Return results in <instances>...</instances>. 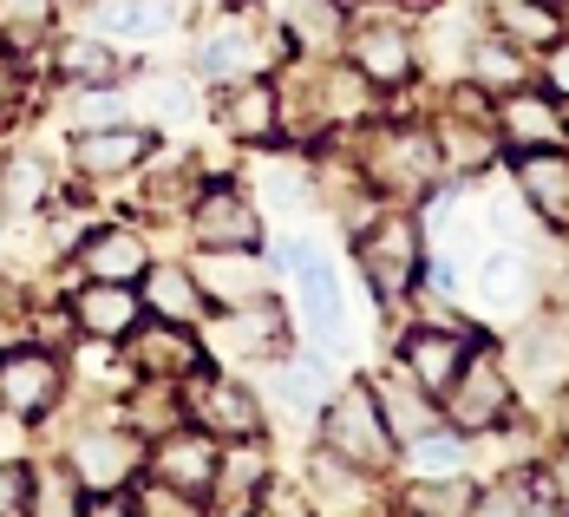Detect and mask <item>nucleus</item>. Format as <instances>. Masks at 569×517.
Here are the masks:
<instances>
[{"label": "nucleus", "instance_id": "58836bf2", "mask_svg": "<svg viewBox=\"0 0 569 517\" xmlns=\"http://www.w3.org/2000/svg\"><path fill=\"white\" fill-rule=\"evenodd\" d=\"M412 465H419V478H458L465 446H458V439H419V446H412Z\"/></svg>", "mask_w": 569, "mask_h": 517}, {"label": "nucleus", "instance_id": "9d476101", "mask_svg": "<svg viewBox=\"0 0 569 517\" xmlns=\"http://www.w3.org/2000/svg\"><path fill=\"white\" fill-rule=\"evenodd\" d=\"M432 171H439V145L426 131H380L367 145V177L387 190H426Z\"/></svg>", "mask_w": 569, "mask_h": 517}, {"label": "nucleus", "instance_id": "a19ab883", "mask_svg": "<svg viewBox=\"0 0 569 517\" xmlns=\"http://www.w3.org/2000/svg\"><path fill=\"white\" fill-rule=\"evenodd\" d=\"M131 511H144V517H190L197 505H190V491H177V485H144Z\"/></svg>", "mask_w": 569, "mask_h": 517}, {"label": "nucleus", "instance_id": "864d4df0", "mask_svg": "<svg viewBox=\"0 0 569 517\" xmlns=\"http://www.w3.org/2000/svg\"><path fill=\"white\" fill-rule=\"evenodd\" d=\"M335 7H360V0H335Z\"/></svg>", "mask_w": 569, "mask_h": 517}, {"label": "nucleus", "instance_id": "c85d7f7f", "mask_svg": "<svg viewBox=\"0 0 569 517\" xmlns=\"http://www.w3.org/2000/svg\"><path fill=\"white\" fill-rule=\"evenodd\" d=\"M478 288H485V301H491V308H523V295H530V269H523V256H511V249L485 256Z\"/></svg>", "mask_w": 569, "mask_h": 517}, {"label": "nucleus", "instance_id": "b1692460", "mask_svg": "<svg viewBox=\"0 0 569 517\" xmlns=\"http://www.w3.org/2000/svg\"><path fill=\"white\" fill-rule=\"evenodd\" d=\"M138 282H144V301H151L164 321H197V315H203V288H197V276H190V269H177V262L144 269Z\"/></svg>", "mask_w": 569, "mask_h": 517}, {"label": "nucleus", "instance_id": "e433bc0d", "mask_svg": "<svg viewBox=\"0 0 569 517\" xmlns=\"http://www.w3.org/2000/svg\"><path fill=\"white\" fill-rule=\"evenodd\" d=\"M412 511H478V491H465L458 478H426V485H412Z\"/></svg>", "mask_w": 569, "mask_h": 517}, {"label": "nucleus", "instance_id": "39448f33", "mask_svg": "<svg viewBox=\"0 0 569 517\" xmlns=\"http://www.w3.org/2000/svg\"><path fill=\"white\" fill-rule=\"evenodd\" d=\"M360 269H367V282L380 288V301H399L412 276H419V230L412 223H373V230H360Z\"/></svg>", "mask_w": 569, "mask_h": 517}, {"label": "nucleus", "instance_id": "a211bd4d", "mask_svg": "<svg viewBox=\"0 0 569 517\" xmlns=\"http://www.w3.org/2000/svg\"><path fill=\"white\" fill-rule=\"evenodd\" d=\"M353 66L367 72V86H406V72H412V40H406V27L367 20V27L353 33Z\"/></svg>", "mask_w": 569, "mask_h": 517}, {"label": "nucleus", "instance_id": "393cba45", "mask_svg": "<svg viewBox=\"0 0 569 517\" xmlns=\"http://www.w3.org/2000/svg\"><path fill=\"white\" fill-rule=\"evenodd\" d=\"M92 20L106 33H118V40H158L171 27L164 0H92Z\"/></svg>", "mask_w": 569, "mask_h": 517}, {"label": "nucleus", "instance_id": "f03ea898", "mask_svg": "<svg viewBox=\"0 0 569 517\" xmlns=\"http://www.w3.org/2000/svg\"><path fill=\"white\" fill-rule=\"evenodd\" d=\"M66 400V367H59L53 347L13 341L0 354V412L13 419H47Z\"/></svg>", "mask_w": 569, "mask_h": 517}, {"label": "nucleus", "instance_id": "a18cd8bd", "mask_svg": "<svg viewBox=\"0 0 569 517\" xmlns=\"http://www.w3.org/2000/svg\"><path fill=\"white\" fill-rule=\"evenodd\" d=\"M262 183H269V197H276V203H282V210H295V203H301V197H308V190H301V183H308V177L295 171V165H269V171H262Z\"/></svg>", "mask_w": 569, "mask_h": 517}, {"label": "nucleus", "instance_id": "49530a36", "mask_svg": "<svg viewBox=\"0 0 569 517\" xmlns=\"http://www.w3.org/2000/svg\"><path fill=\"white\" fill-rule=\"evenodd\" d=\"M543 79H550V92H557V99H569V47H550V59H543Z\"/></svg>", "mask_w": 569, "mask_h": 517}, {"label": "nucleus", "instance_id": "2eb2a0df", "mask_svg": "<svg viewBox=\"0 0 569 517\" xmlns=\"http://www.w3.org/2000/svg\"><path fill=\"white\" fill-rule=\"evenodd\" d=\"M276 118H282V106H276V92L262 79H229V86H217V125H223L236 145L269 138Z\"/></svg>", "mask_w": 569, "mask_h": 517}, {"label": "nucleus", "instance_id": "37998d69", "mask_svg": "<svg viewBox=\"0 0 569 517\" xmlns=\"http://www.w3.org/2000/svg\"><path fill=\"white\" fill-rule=\"evenodd\" d=\"M27 491H33V471L27 465H0V517L27 511Z\"/></svg>", "mask_w": 569, "mask_h": 517}, {"label": "nucleus", "instance_id": "c03bdc74", "mask_svg": "<svg viewBox=\"0 0 569 517\" xmlns=\"http://www.w3.org/2000/svg\"><path fill=\"white\" fill-rule=\"evenodd\" d=\"M118 112H124V106H118L112 86H86V99H79V131H86V125H112Z\"/></svg>", "mask_w": 569, "mask_h": 517}, {"label": "nucleus", "instance_id": "5fc2aeb1", "mask_svg": "<svg viewBox=\"0 0 569 517\" xmlns=\"http://www.w3.org/2000/svg\"><path fill=\"white\" fill-rule=\"evenodd\" d=\"M563 433H569V406H563Z\"/></svg>", "mask_w": 569, "mask_h": 517}, {"label": "nucleus", "instance_id": "ddd939ff", "mask_svg": "<svg viewBox=\"0 0 569 517\" xmlns=\"http://www.w3.org/2000/svg\"><path fill=\"white\" fill-rule=\"evenodd\" d=\"M190 276H197L203 295H217L223 308H242V301H262V295H269V288H262V262H256V249H203Z\"/></svg>", "mask_w": 569, "mask_h": 517}, {"label": "nucleus", "instance_id": "72a5a7b5", "mask_svg": "<svg viewBox=\"0 0 569 517\" xmlns=\"http://www.w3.org/2000/svg\"><path fill=\"white\" fill-rule=\"evenodd\" d=\"M47 165L40 158H13L7 171H0V197H7V210H40L47 203Z\"/></svg>", "mask_w": 569, "mask_h": 517}, {"label": "nucleus", "instance_id": "6e6d98bb", "mask_svg": "<svg viewBox=\"0 0 569 517\" xmlns=\"http://www.w3.org/2000/svg\"><path fill=\"white\" fill-rule=\"evenodd\" d=\"M0 217H7V197H0Z\"/></svg>", "mask_w": 569, "mask_h": 517}, {"label": "nucleus", "instance_id": "4be33fe9", "mask_svg": "<svg viewBox=\"0 0 569 517\" xmlns=\"http://www.w3.org/2000/svg\"><path fill=\"white\" fill-rule=\"evenodd\" d=\"M53 72L66 79V86H79V92H86V86H112L118 53H112L106 33H99V40H92V33H66V40L53 47Z\"/></svg>", "mask_w": 569, "mask_h": 517}, {"label": "nucleus", "instance_id": "9b49d317", "mask_svg": "<svg viewBox=\"0 0 569 517\" xmlns=\"http://www.w3.org/2000/svg\"><path fill=\"white\" fill-rule=\"evenodd\" d=\"M217 439L203 433V426H171L164 439H158V453H151V465H158V485H177V491H210V478H217Z\"/></svg>", "mask_w": 569, "mask_h": 517}, {"label": "nucleus", "instance_id": "7c9ffc66", "mask_svg": "<svg viewBox=\"0 0 569 517\" xmlns=\"http://www.w3.org/2000/svg\"><path fill=\"white\" fill-rule=\"evenodd\" d=\"M498 27L517 47H550L557 40V13L543 0H498Z\"/></svg>", "mask_w": 569, "mask_h": 517}, {"label": "nucleus", "instance_id": "09e8293b", "mask_svg": "<svg viewBox=\"0 0 569 517\" xmlns=\"http://www.w3.org/2000/svg\"><path fill=\"white\" fill-rule=\"evenodd\" d=\"M13 315H20V288L0 276V321H13Z\"/></svg>", "mask_w": 569, "mask_h": 517}, {"label": "nucleus", "instance_id": "4c0bfd02", "mask_svg": "<svg viewBox=\"0 0 569 517\" xmlns=\"http://www.w3.org/2000/svg\"><path fill=\"white\" fill-rule=\"evenodd\" d=\"M131 400V419L144 426V433H171L177 419H183V400H171L164 387H138V394H124Z\"/></svg>", "mask_w": 569, "mask_h": 517}, {"label": "nucleus", "instance_id": "c756f323", "mask_svg": "<svg viewBox=\"0 0 569 517\" xmlns=\"http://www.w3.org/2000/svg\"><path fill=\"white\" fill-rule=\"evenodd\" d=\"M360 478H367L360 465L321 459V471H315V491H321V498H315V505H321V511H367L373 498H367V485H360Z\"/></svg>", "mask_w": 569, "mask_h": 517}, {"label": "nucleus", "instance_id": "cd10ccee", "mask_svg": "<svg viewBox=\"0 0 569 517\" xmlns=\"http://www.w3.org/2000/svg\"><path fill=\"white\" fill-rule=\"evenodd\" d=\"M295 288H301V308L321 321V335H341V288H335V276L321 262L295 256Z\"/></svg>", "mask_w": 569, "mask_h": 517}, {"label": "nucleus", "instance_id": "412c9836", "mask_svg": "<svg viewBox=\"0 0 569 517\" xmlns=\"http://www.w3.org/2000/svg\"><path fill=\"white\" fill-rule=\"evenodd\" d=\"M59 27V0H0V53L27 59L53 40Z\"/></svg>", "mask_w": 569, "mask_h": 517}, {"label": "nucleus", "instance_id": "f257e3e1", "mask_svg": "<svg viewBox=\"0 0 569 517\" xmlns=\"http://www.w3.org/2000/svg\"><path fill=\"white\" fill-rule=\"evenodd\" d=\"M321 446H328V459L373 471V465L393 459V426H387V412H380L373 394H341L321 412Z\"/></svg>", "mask_w": 569, "mask_h": 517}, {"label": "nucleus", "instance_id": "dca6fc26", "mask_svg": "<svg viewBox=\"0 0 569 517\" xmlns=\"http://www.w3.org/2000/svg\"><path fill=\"white\" fill-rule=\"evenodd\" d=\"M124 347H131L138 380H177V374H190V367H197V354H203V347L183 335V321H164V328H131Z\"/></svg>", "mask_w": 569, "mask_h": 517}, {"label": "nucleus", "instance_id": "4468645a", "mask_svg": "<svg viewBox=\"0 0 569 517\" xmlns=\"http://www.w3.org/2000/svg\"><path fill=\"white\" fill-rule=\"evenodd\" d=\"M262 66V40L242 27V20H217L203 40H197V79L229 86V79H249Z\"/></svg>", "mask_w": 569, "mask_h": 517}, {"label": "nucleus", "instance_id": "473e14b6", "mask_svg": "<svg viewBox=\"0 0 569 517\" xmlns=\"http://www.w3.org/2000/svg\"><path fill=\"white\" fill-rule=\"evenodd\" d=\"M276 394H282V406H295V412L328 406V374H321V360H295V367H282V374H276Z\"/></svg>", "mask_w": 569, "mask_h": 517}, {"label": "nucleus", "instance_id": "bb28decb", "mask_svg": "<svg viewBox=\"0 0 569 517\" xmlns=\"http://www.w3.org/2000/svg\"><path fill=\"white\" fill-rule=\"evenodd\" d=\"M256 478H262V446H249V439H236V453H217V478H210V491L223 498L229 511H242L249 498H262L256 491Z\"/></svg>", "mask_w": 569, "mask_h": 517}, {"label": "nucleus", "instance_id": "603ef678", "mask_svg": "<svg viewBox=\"0 0 569 517\" xmlns=\"http://www.w3.org/2000/svg\"><path fill=\"white\" fill-rule=\"evenodd\" d=\"M399 7H432V0H399Z\"/></svg>", "mask_w": 569, "mask_h": 517}, {"label": "nucleus", "instance_id": "5701e85b", "mask_svg": "<svg viewBox=\"0 0 569 517\" xmlns=\"http://www.w3.org/2000/svg\"><path fill=\"white\" fill-rule=\"evenodd\" d=\"M498 125H505V138L523 145V151H537V145H557L563 138V118L550 99H537V92H505V106H498Z\"/></svg>", "mask_w": 569, "mask_h": 517}, {"label": "nucleus", "instance_id": "3c124183", "mask_svg": "<svg viewBox=\"0 0 569 517\" xmlns=\"http://www.w3.org/2000/svg\"><path fill=\"white\" fill-rule=\"evenodd\" d=\"M550 478H557V498H569V453L557 459V471H550Z\"/></svg>", "mask_w": 569, "mask_h": 517}, {"label": "nucleus", "instance_id": "7ed1b4c3", "mask_svg": "<svg viewBox=\"0 0 569 517\" xmlns=\"http://www.w3.org/2000/svg\"><path fill=\"white\" fill-rule=\"evenodd\" d=\"M151 158V131L144 125H86V131H72V171L86 177V183H112V177L138 171Z\"/></svg>", "mask_w": 569, "mask_h": 517}, {"label": "nucleus", "instance_id": "f8f14e48", "mask_svg": "<svg viewBox=\"0 0 569 517\" xmlns=\"http://www.w3.org/2000/svg\"><path fill=\"white\" fill-rule=\"evenodd\" d=\"M138 295H131V282H86L72 288V328L79 335H99V341H124L131 328H138Z\"/></svg>", "mask_w": 569, "mask_h": 517}, {"label": "nucleus", "instance_id": "6e6552de", "mask_svg": "<svg viewBox=\"0 0 569 517\" xmlns=\"http://www.w3.org/2000/svg\"><path fill=\"white\" fill-rule=\"evenodd\" d=\"M446 394H452V419L465 433H485L511 412V380H505L498 354H471V367H458V380Z\"/></svg>", "mask_w": 569, "mask_h": 517}, {"label": "nucleus", "instance_id": "8fccbe9b", "mask_svg": "<svg viewBox=\"0 0 569 517\" xmlns=\"http://www.w3.org/2000/svg\"><path fill=\"white\" fill-rule=\"evenodd\" d=\"M13 86H20V79H13V59L0 53V112H7V99H13Z\"/></svg>", "mask_w": 569, "mask_h": 517}, {"label": "nucleus", "instance_id": "f3484780", "mask_svg": "<svg viewBox=\"0 0 569 517\" xmlns=\"http://www.w3.org/2000/svg\"><path fill=\"white\" fill-rule=\"evenodd\" d=\"M465 367V335L452 328H412L406 335V374L426 387V394H446Z\"/></svg>", "mask_w": 569, "mask_h": 517}, {"label": "nucleus", "instance_id": "0eeeda50", "mask_svg": "<svg viewBox=\"0 0 569 517\" xmlns=\"http://www.w3.org/2000/svg\"><path fill=\"white\" fill-rule=\"evenodd\" d=\"M66 459H72L86 491H124L138 478V465H144V446L131 433H79L66 446Z\"/></svg>", "mask_w": 569, "mask_h": 517}, {"label": "nucleus", "instance_id": "20e7f679", "mask_svg": "<svg viewBox=\"0 0 569 517\" xmlns=\"http://www.w3.org/2000/svg\"><path fill=\"white\" fill-rule=\"evenodd\" d=\"M190 230H197L203 249H256L262 242V217H256V203L236 183H203L197 210H190Z\"/></svg>", "mask_w": 569, "mask_h": 517}, {"label": "nucleus", "instance_id": "a878e982", "mask_svg": "<svg viewBox=\"0 0 569 517\" xmlns=\"http://www.w3.org/2000/svg\"><path fill=\"white\" fill-rule=\"evenodd\" d=\"M27 511H40V517H72V511H86V485H79V471H72V459L40 465V471H33Z\"/></svg>", "mask_w": 569, "mask_h": 517}, {"label": "nucleus", "instance_id": "aec40b11", "mask_svg": "<svg viewBox=\"0 0 569 517\" xmlns=\"http://www.w3.org/2000/svg\"><path fill=\"white\" fill-rule=\"evenodd\" d=\"M269 341H282V315L269 301H242V308H229L223 321L210 328V347L229 354V360H249V354H262Z\"/></svg>", "mask_w": 569, "mask_h": 517}, {"label": "nucleus", "instance_id": "ea45409f", "mask_svg": "<svg viewBox=\"0 0 569 517\" xmlns=\"http://www.w3.org/2000/svg\"><path fill=\"white\" fill-rule=\"evenodd\" d=\"M144 106L164 118V125H183L190 118V86L183 79H144Z\"/></svg>", "mask_w": 569, "mask_h": 517}, {"label": "nucleus", "instance_id": "c9c22d12", "mask_svg": "<svg viewBox=\"0 0 569 517\" xmlns=\"http://www.w3.org/2000/svg\"><path fill=\"white\" fill-rule=\"evenodd\" d=\"M295 40L301 47H335V27H341V7L335 0H295Z\"/></svg>", "mask_w": 569, "mask_h": 517}, {"label": "nucleus", "instance_id": "1a4fd4ad", "mask_svg": "<svg viewBox=\"0 0 569 517\" xmlns=\"http://www.w3.org/2000/svg\"><path fill=\"white\" fill-rule=\"evenodd\" d=\"M72 262H79V276H92V282H138V276L151 269V249H144V236L124 230V223H99V230L79 236Z\"/></svg>", "mask_w": 569, "mask_h": 517}, {"label": "nucleus", "instance_id": "423d86ee", "mask_svg": "<svg viewBox=\"0 0 569 517\" xmlns=\"http://www.w3.org/2000/svg\"><path fill=\"white\" fill-rule=\"evenodd\" d=\"M183 419L190 426H203L210 439H256L262 433V406L249 387H229V380H197L190 394H183Z\"/></svg>", "mask_w": 569, "mask_h": 517}, {"label": "nucleus", "instance_id": "79ce46f5", "mask_svg": "<svg viewBox=\"0 0 569 517\" xmlns=\"http://www.w3.org/2000/svg\"><path fill=\"white\" fill-rule=\"evenodd\" d=\"M446 158L452 165H485L491 158V131L471 125V138H465V125H446Z\"/></svg>", "mask_w": 569, "mask_h": 517}, {"label": "nucleus", "instance_id": "2f4dec72", "mask_svg": "<svg viewBox=\"0 0 569 517\" xmlns=\"http://www.w3.org/2000/svg\"><path fill=\"white\" fill-rule=\"evenodd\" d=\"M471 79L485 86V92H517L530 72H523V53L511 47H498V40H485V47H471Z\"/></svg>", "mask_w": 569, "mask_h": 517}, {"label": "nucleus", "instance_id": "6ab92c4d", "mask_svg": "<svg viewBox=\"0 0 569 517\" xmlns=\"http://www.w3.org/2000/svg\"><path fill=\"white\" fill-rule=\"evenodd\" d=\"M517 183H523V197L537 203V217L569 223V151H557V145H537V151H523Z\"/></svg>", "mask_w": 569, "mask_h": 517}, {"label": "nucleus", "instance_id": "f704fd0d", "mask_svg": "<svg viewBox=\"0 0 569 517\" xmlns=\"http://www.w3.org/2000/svg\"><path fill=\"white\" fill-rule=\"evenodd\" d=\"M373 400H380V412L393 419V433H406V439H419V426H432V412H426V400H419V394H412L406 380H387V387H380Z\"/></svg>", "mask_w": 569, "mask_h": 517}, {"label": "nucleus", "instance_id": "de8ad7c7", "mask_svg": "<svg viewBox=\"0 0 569 517\" xmlns=\"http://www.w3.org/2000/svg\"><path fill=\"white\" fill-rule=\"evenodd\" d=\"M262 505H269V511H308V498H301V491H288V485H276Z\"/></svg>", "mask_w": 569, "mask_h": 517}]
</instances>
